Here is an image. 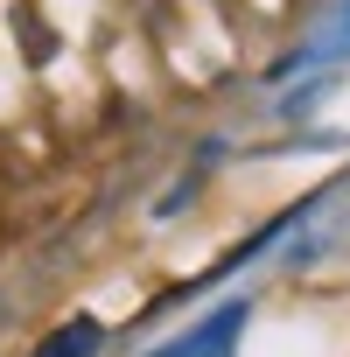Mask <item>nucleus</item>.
Listing matches in <instances>:
<instances>
[{
	"label": "nucleus",
	"instance_id": "obj_1",
	"mask_svg": "<svg viewBox=\"0 0 350 357\" xmlns=\"http://www.w3.org/2000/svg\"><path fill=\"white\" fill-rule=\"evenodd\" d=\"M238 336H245V301H225V308H211L197 329H183L175 343H161L154 357H231Z\"/></svg>",
	"mask_w": 350,
	"mask_h": 357
},
{
	"label": "nucleus",
	"instance_id": "obj_2",
	"mask_svg": "<svg viewBox=\"0 0 350 357\" xmlns=\"http://www.w3.org/2000/svg\"><path fill=\"white\" fill-rule=\"evenodd\" d=\"M98 350V322H63L36 343V357H91Z\"/></svg>",
	"mask_w": 350,
	"mask_h": 357
},
{
	"label": "nucleus",
	"instance_id": "obj_3",
	"mask_svg": "<svg viewBox=\"0 0 350 357\" xmlns=\"http://www.w3.org/2000/svg\"><path fill=\"white\" fill-rule=\"evenodd\" d=\"M329 50H350V0L336 8V29H329Z\"/></svg>",
	"mask_w": 350,
	"mask_h": 357
}]
</instances>
